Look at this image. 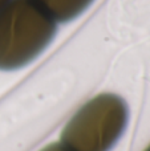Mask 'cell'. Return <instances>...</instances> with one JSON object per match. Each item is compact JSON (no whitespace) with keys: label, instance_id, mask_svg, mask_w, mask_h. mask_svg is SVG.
Here are the masks:
<instances>
[{"label":"cell","instance_id":"6da1fadb","mask_svg":"<svg viewBox=\"0 0 150 151\" xmlns=\"http://www.w3.org/2000/svg\"><path fill=\"white\" fill-rule=\"evenodd\" d=\"M56 33V21L33 0H12L0 11V69L33 61Z\"/></svg>","mask_w":150,"mask_h":151},{"label":"cell","instance_id":"7a4b0ae2","mask_svg":"<svg viewBox=\"0 0 150 151\" xmlns=\"http://www.w3.org/2000/svg\"><path fill=\"white\" fill-rule=\"evenodd\" d=\"M129 110L121 97L104 93L84 104L61 131L69 151H110L128 125Z\"/></svg>","mask_w":150,"mask_h":151},{"label":"cell","instance_id":"3957f363","mask_svg":"<svg viewBox=\"0 0 150 151\" xmlns=\"http://www.w3.org/2000/svg\"><path fill=\"white\" fill-rule=\"evenodd\" d=\"M56 23H64L81 15L93 0H33Z\"/></svg>","mask_w":150,"mask_h":151},{"label":"cell","instance_id":"277c9868","mask_svg":"<svg viewBox=\"0 0 150 151\" xmlns=\"http://www.w3.org/2000/svg\"><path fill=\"white\" fill-rule=\"evenodd\" d=\"M40 151H69L68 149H66L65 146H64L63 143H52V145H48L47 147H44L43 150H40Z\"/></svg>","mask_w":150,"mask_h":151},{"label":"cell","instance_id":"5b68a950","mask_svg":"<svg viewBox=\"0 0 150 151\" xmlns=\"http://www.w3.org/2000/svg\"><path fill=\"white\" fill-rule=\"evenodd\" d=\"M11 1H12V0H0V11H1L4 7H7Z\"/></svg>","mask_w":150,"mask_h":151},{"label":"cell","instance_id":"8992f818","mask_svg":"<svg viewBox=\"0 0 150 151\" xmlns=\"http://www.w3.org/2000/svg\"><path fill=\"white\" fill-rule=\"evenodd\" d=\"M145 151H150V145H149L148 147H146V150H145Z\"/></svg>","mask_w":150,"mask_h":151}]
</instances>
